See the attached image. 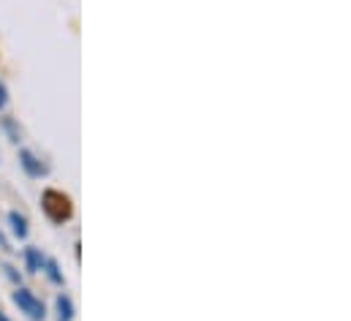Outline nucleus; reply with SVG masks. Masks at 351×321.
<instances>
[{
  "instance_id": "7",
  "label": "nucleus",
  "mask_w": 351,
  "mask_h": 321,
  "mask_svg": "<svg viewBox=\"0 0 351 321\" xmlns=\"http://www.w3.org/2000/svg\"><path fill=\"white\" fill-rule=\"evenodd\" d=\"M47 270H49V275H52L55 283H63V275L58 272V264H55V261H47Z\"/></svg>"
},
{
  "instance_id": "1",
  "label": "nucleus",
  "mask_w": 351,
  "mask_h": 321,
  "mask_svg": "<svg viewBox=\"0 0 351 321\" xmlns=\"http://www.w3.org/2000/svg\"><path fill=\"white\" fill-rule=\"evenodd\" d=\"M41 207H44V213H47L55 224H63V221L71 218V199H69L66 193H60V191H44Z\"/></svg>"
},
{
  "instance_id": "3",
  "label": "nucleus",
  "mask_w": 351,
  "mask_h": 321,
  "mask_svg": "<svg viewBox=\"0 0 351 321\" xmlns=\"http://www.w3.org/2000/svg\"><path fill=\"white\" fill-rule=\"evenodd\" d=\"M19 158H22V166H25V171H27L30 177H41V174H44V166L33 158L27 150H22V153H19Z\"/></svg>"
},
{
  "instance_id": "8",
  "label": "nucleus",
  "mask_w": 351,
  "mask_h": 321,
  "mask_svg": "<svg viewBox=\"0 0 351 321\" xmlns=\"http://www.w3.org/2000/svg\"><path fill=\"white\" fill-rule=\"evenodd\" d=\"M3 106H5V87L0 84V109H3Z\"/></svg>"
},
{
  "instance_id": "4",
  "label": "nucleus",
  "mask_w": 351,
  "mask_h": 321,
  "mask_svg": "<svg viewBox=\"0 0 351 321\" xmlns=\"http://www.w3.org/2000/svg\"><path fill=\"white\" fill-rule=\"evenodd\" d=\"M71 316H74L71 300H69V297H58V319H60V321H71Z\"/></svg>"
},
{
  "instance_id": "10",
  "label": "nucleus",
  "mask_w": 351,
  "mask_h": 321,
  "mask_svg": "<svg viewBox=\"0 0 351 321\" xmlns=\"http://www.w3.org/2000/svg\"><path fill=\"white\" fill-rule=\"evenodd\" d=\"M0 321H8V319H5V316H3V313H0Z\"/></svg>"
},
{
  "instance_id": "6",
  "label": "nucleus",
  "mask_w": 351,
  "mask_h": 321,
  "mask_svg": "<svg viewBox=\"0 0 351 321\" xmlns=\"http://www.w3.org/2000/svg\"><path fill=\"white\" fill-rule=\"evenodd\" d=\"M27 264H30V270H33V272H38V270H41V264H44V259L30 248V250H27Z\"/></svg>"
},
{
  "instance_id": "2",
  "label": "nucleus",
  "mask_w": 351,
  "mask_h": 321,
  "mask_svg": "<svg viewBox=\"0 0 351 321\" xmlns=\"http://www.w3.org/2000/svg\"><path fill=\"white\" fill-rule=\"evenodd\" d=\"M14 302L30 316V319H44V305L30 294V292H25V289H16L14 292Z\"/></svg>"
},
{
  "instance_id": "5",
  "label": "nucleus",
  "mask_w": 351,
  "mask_h": 321,
  "mask_svg": "<svg viewBox=\"0 0 351 321\" xmlns=\"http://www.w3.org/2000/svg\"><path fill=\"white\" fill-rule=\"evenodd\" d=\"M8 221H11V226H14V232H16L19 237H25V235H27V221H25L19 213H11V215H8Z\"/></svg>"
},
{
  "instance_id": "9",
  "label": "nucleus",
  "mask_w": 351,
  "mask_h": 321,
  "mask_svg": "<svg viewBox=\"0 0 351 321\" xmlns=\"http://www.w3.org/2000/svg\"><path fill=\"white\" fill-rule=\"evenodd\" d=\"M0 248H3V250H8V242H5V237H3V235H0Z\"/></svg>"
}]
</instances>
